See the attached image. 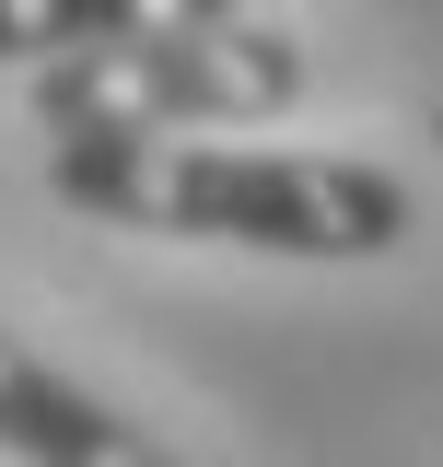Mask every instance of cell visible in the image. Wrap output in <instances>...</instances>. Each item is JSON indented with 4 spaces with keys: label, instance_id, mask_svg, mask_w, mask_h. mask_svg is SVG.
Listing matches in <instances>:
<instances>
[{
    "label": "cell",
    "instance_id": "5",
    "mask_svg": "<svg viewBox=\"0 0 443 467\" xmlns=\"http://www.w3.org/2000/svg\"><path fill=\"white\" fill-rule=\"evenodd\" d=\"M432 152H443V106H432Z\"/></svg>",
    "mask_w": 443,
    "mask_h": 467
},
{
    "label": "cell",
    "instance_id": "3",
    "mask_svg": "<svg viewBox=\"0 0 443 467\" xmlns=\"http://www.w3.org/2000/svg\"><path fill=\"white\" fill-rule=\"evenodd\" d=\"M0 456H24V467H187L140 420H117L94 386H70L47 350H24L12 327H0Z\"/></svg>",
    "mask_w": 443,
    "mask_h": 467
},
{
    "label": "cell",
    "instance_id": "4",
    "mask_svg": "<svg viewBox=\"0 0 443 467\" xmlns=\"http://www.w3.org/2000/svg\"><path fill=\"white\" fill-rule=\"evenodd\" d=\"M233 12H257V0H0V58L47 70V58H82V47H140V36L233 24Z\"/></svg>",
    "mask_w": 443,
    "mask_h": 467
},
{
    "label": "cell",
    "instance_id": "2",
    "mask_svg": "<svg viewBox=\"0 0 443 467\" xmlns=\"http://www.w3.org/2000/svg\"><path fill=\"white\" fill-rule=\"evenodd\" d=\"M304 47L233 12V24H175L140 47H82L36 70V117L47 140H152V129H245V117L304 106Z\"/></svg>",
    "mask_w": 443,
    "mask_h": 467
},
{
    "label": "cell",
    "instance_id": "1",
    "mask_svg": "<svg viewBox=\"0 0 443 467\" xmlns=\"http://www.w3.org/2000/svg\"><path fill=\"white\" fill-rule=\"evenodd\" d=\"M58 211L106 234H175V245H257V257H386L408 245V187L338 152H245V140H47Z\"/></svg>",
    "mask_w": 443,
    "mask_h": 467
}]
</instances>
